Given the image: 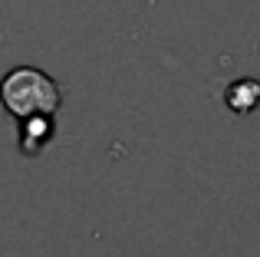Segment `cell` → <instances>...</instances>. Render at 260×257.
Wrapping results in <instances>:
<instances>
[{
    "label": "cell",
    "mask_w": 260,
    "mask_h": 257,
    "mask_svg": "<svg viewBox=\"0 0 260 257\" xmlns=\"http://www.w3.org/2000/svg\"><path fill=\"white\" fill-rule=\"evenodd\" d=\"M20 122V152L23 155H40L56 135V119L53 116H23Z\"/></svg>",
    "instance_id": "7a4b0ae2"
},
{
    "label": "cell",
    "mask_w": 260,
    "mask_h": 257,
    "mask_svg": "<svg viewBox=\"0 0 260 257\" xmlns=\"http://www.w3.org/2000/svg\"><path fill=\"white\" fill-rule=\"evenodd\" d=\"M224 103H228V109L237 112V116H250L260 103V83L250 79V76L234 79V83L228 86V92H224Z\"/></svg>",
    "instance_id": "3957f363"
},
{
    "label": "cell",
    "mask_w": 260,
    "mask_h": 257,
    "mask_svg": "<svg viewBox=\"0 0 260 257\" xmlns=\"http://www.w3.org/2000/svg\"><path fill=\"white\" fill-rule=\"evenodd\" d=\"M0 106L13 119L56 116L63 106V86L40 66H13L0 79Z\"/></svg>",
    "instance_id": "6da1fadb"
}]
</instances>
